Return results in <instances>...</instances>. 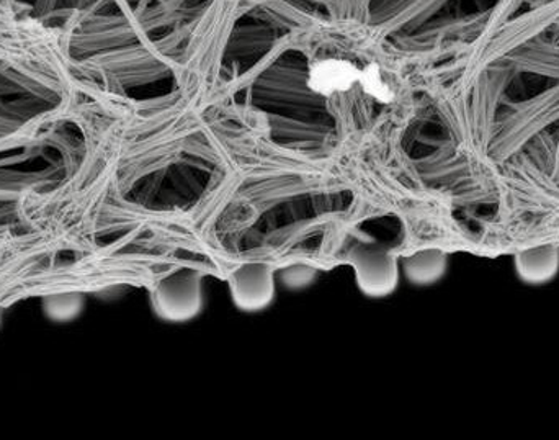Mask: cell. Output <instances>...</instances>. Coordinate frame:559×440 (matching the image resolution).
Segmentation results:
<instances>
[{"label": "cell", "instance_id": "6da1fadb", "mask_svg": "<svg viewBox=\"0 0 559 440\" xmlns=\"http://www.w3.org/2000/svg\"><path fill=\"white\" fill-rule=\"evenodd\" d=\"M361 72L342 59H325L312 66L311 85L321 94H335L347 91L354 82L360 79Z\"/></svg>", "mask_w": 559, "mask_h": 440}, {"label": "cell", "instance_id": "7a4b0ae2", "mask_svg": "<svg viewBox=\"0 0 559 440\" xmlns=\"http://www.w3.org/2000/svg\"><path fill=\"white\" fill-rule=\"evenodd\" d=\"M559 252L554 248L528 249L518 255V271L532 284L550 281L557 274Z\"/></svg>", "mask_w": 559, "mask_h": 440}]
</instances>
